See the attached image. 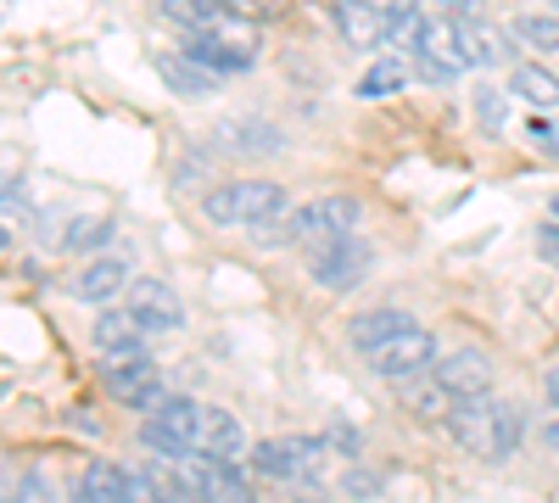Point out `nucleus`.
I'll use <instances>...</instances> for the list:
<instances>
[{"instance_id":"nucleus-19","label":"nucleus","mask_w":559,"mask_h":503,"mask_svg":"<svg viewBox=\"0 0 559 503\" xmlns=\"http://www.w3.org/2000/svg\"><path fill=\"white\" fill-rule=\"evenodd\" d=\"M397 397H403V408L408 415H419V420H437V426H448L453 420V397L437 386V375L426 370V375H414V381H397Z\"/></svg>"},{"instance_id":"nucleus-20","label":"nucleus","mask_w":559,"mask_h":503,"mask_svg":"<svg viewBox=\"0 0 559 503\" xmlns=\"http://www.w3.org/2000/svg\"><path fill=\"white\" fill-rule=\"evenodd\" d=\"M134 280H129V263L123 258H90L84 263V274H79V297L84 302H112V297H123Z\"/></svg>"},{"instance_id":"nucleus-44","label":"nucleus","mask_w":559,"mask_h":503,"mask_svg":"<svg viewBox=\"0 0 559 503\" xmlns=\"http://www.w3.org/2000/svg\"><path fill=\"white\" fill-rule=\"evenodd\" d=\"M548 7H554V12H559V0H548Z\"/></svg>"},{"instance_id":"nucleus-6","label":"nucleus","mask_w":559,"mask_h":503,"mask_svg":"<svg viewBox=\"0 0 559 503\" xmlns=\"http://www.w3.org/2000/svg\"><path fill=\"white\" fill-rule=\"evenodd\" d=\"M358 218H364V207H358L353 196H313L308 207H292L297 247H308V252H319V247H331V241L358 236Z\"/></svg>"},{"instance_id":"nucleus-18","label":"nucleus","mask_w":559,"mask_h":503,"mask_svg":"<svg viewBox=\"0 0 559 503\" xmlns=\"http://www.w3.org/2000/svg\"><path fill=\"white\" fill-rule=\"evenodd\" d=\"M408 325H414V319H408V313H397V308H369V313H358L353 325H347V336H353V347L369 358V352H381L392 336H403Z\"/></svg>"},{"instance_id":"nucleus-32","label":"nucleus","mask_w":559,"mask_h":503,"mask_svg":"<svg viewBox=\"0 0 559 503\" xmlns=\"http://www.w3.org/2000/svg\"><path fill=\"white\" fill-rule=\"evenodd\" d=\"M324 447H331V453H347V459H358L364 436H358L353 426H331V431H324Z\"/></svg>"},{"instance_id":"nucleus-3","label":"nucleus","mask_w":559,"mask_h":503,"mask_svg":"<svg viewBox=\"0 0 559 503\" xmlns=\"http://www.w3.org/2000/svg\"><path fill=\"white\" fill-rule=\"evenodd\" d=\"M185 57H197V62L213 68L218 79L247 73V68L258 62V28L241 23V17H224V23L191 28V34H185Z\"/></svg>"},{"instance_id":"nucleus-5","label":"nucleus","mask_w":559,"mask_h":503,"mask_svg":"<svg viewBox=\"0 0 559 503\" xmlns=\"http://www.w3.org/2000/svg\"><path fill=\"white\" fill-rule=\"evenodd\" d=\"M102 386L112 403L140 408V415H157V408L174 397L163 386V375L152 370V358H102Z\"/></svg>"},{"instance_id":"nucleus-27","label":"nucleus","mask_w":559,"mask_h":503,"mask_svg":"<svg viewBox=\"0 0 559 503\" xmlns=\"http://www.w3.org/2000/svg\"><path fill=\"white\" fill-rule=\"evenodd\" d=\"M163 17L179 28H207L224 17V0H163Z\"/></svg>"},{"instance_id":"nucleus-41","label":"nucleus","mask_w":559,"mask_h":503,"mask_svg":"<svg viewBox=\"0 0 559 503\" xmlns=\"http://www.w3.org/2000/svg\"><path fill=\"white\" fill-rule=\"evenodd\" d=\"M0 503H17V498H7V487H0Z\"/></svg>"},{"instance_id":"nucleus-31","label":"nucleus","mask_w":559,"mask_h":503,"mask_svg":"<svg viewBox=\"0 0 559 503\" xmlns=\"http://www.w3.org/2000/svg\"><path fill=\"white\" fill-rule=\"evenodd\" d=\"M123 503H163V498H157V481H152V470H129Z\"/></svg>"},{"instance_id":"nucleus-39","label":"nucleus","mask_w":559,"mask_h":503,"mask_svg":"<svg viewBox=\"0 0 559 503\" xmlns=\"http://www.w3.org/2000/svg\"><path fill=\"white\" fill-rule=\"evenodd\" d=\"M543 392H548V403L559 408V363H554V370H548V381H543Z\"/></svg>"},{"instance_id":"nucleus-9","label":"nucleus","mask_w":559,"mask_h":503,"mask_svg":"<svg viewBox=\"0 0 559 503\" xmlns=\"http://www.w3.org/2000/svg\"><path fill=\"white\" fill-rule=\"evenodd\" d=\"M431 363H437V336L419 331V325H408L403 336H392L381 352H369V370L386 375V381H414V375H426Z\"/></svg>"},{"instance_id":"nucleus-42","label":"nucleus","mask_w":559,"mask_h":503,"mask_svg":"<svg viewBox=\"0 0 559 503\" xmlns=\"http://www.w3.org/2000/svg\"><path fill=\"white\" fill-rule=\"evenodd\" d=\"M73 503H90V498H84V492H73Z\"/></svg>"},{"instance_id":"nucleus-37","label":"nucleus","mask_w":559,"mask_h":503,"mask_svg":"<svg viewBox=\"0 0 559 503\" xmlns=\"http://www.w3.org/2000/svg\"><path fill=\"white\" fill-rule=\"evenodd\" d=\"M537 436H543V442H548V447L559 453V408H554V415H548V420L537 426Z\"/></svg>"},{"instance_id":"nucleus-4","label":"nucleus","mask_w":559,"mask_h":503,"mask_svg":"<svg viewBox=\"0 0 559 503\" xmlns=\"http://www.w3.org/2000/svg\"><path fill=\"white\" fill-rule=\"evenodd\" d=\"M324 436H274L252 447V470L280 481V487H308L324 476Z\"/></svg>"},{"instance_id":"nucleus-15","label":"nucleus","mask_w":559,"mask_h":503,"mask_svg":"<svg viewBox=\"0 0 559 503\" xmlns=\"http://www.w3.org/2000/svg\"><path fill=\"white\" fill-rule=\"evenodd\" d=\"M241 447H247L241 420H236V415H224V408H202V426H197V453H202V459L236 465V459H241Z\"/></svg>"},{"instance_id":"nucleus-24","label":"nucleus","mask_w":559,"mask_h":503,"mask_svg":"<svg viewBox=\"0 0 559 503\" xmlns=\"http://www.w3.org/2000/svg\"><path fill=\"white\" fill-rule=\"evenodd\" d=\"M112 230H118V224L107 218V213H79V218H68V230H62V247L68 252H102L107 241H112Z\"/></svg>"},{"instance_id":"nucleus-23","label":"nucleus","mask_w":559,"mask_h":503,"mask_svg":"<svg viewBox=\"0 0 559 503\" xmlns=\"http://www.w3.org/2000/svg\"><path fill=\"white\" fill-rule=\"evenodd\" d=\"M123 487H129V470H118V465H107V459L84 465L79 481H73V492H84L90 503H123Z\"/></svg>"},{"instance_id":"nucleus-22","label":"nucleus","mask_w":559,"mask_h":503,"mask_svg":"<svg viewBox=\"0 0 559 503\" xmlns=\"http://www.w3.org/2000/svg\"><path fill=\"white\" fill-rule=\"evenodd\" d=\"M509 89L532 107H559V73L543 68V62H521L515 73H509Z\"/></svg>"},{"instance_id":"nucleus-40","label":"nucleus","mask_w":559,"mask_h":503,"mask_svg":"<svg viewBox=\"0 0 559 503\" xmlns=\"http://www.w3.org/2000/svg\"><path fill=\"white\" fill-rule=\"evenodd\" d=\"M12 252V236H7V224H0V258H7Z\"/></svg>"},{"instance_id":"nucleus-1","label":"nucleus","mask_w":559,"mask_h":503,"mask_svg":"<svg viewBox=\"0 0 559 503\" xmlns=\"http://www.w3.org/2000/svg\"><path fill=\"white\" fill-rule=\"evenodd\" d=\"M448 436H453L464 453H476V459H509V453L521 447V436H526V415H521L515 403H492V397H481V403L453 408Z\"/></svg>"},{"instance_id":"nucleus-33","label":"nucleus","mask_w":559,"mask_h":503,"mask_svg":"<svg viewBox=\"0 0 559 503\" xmlns=\"http://www.w3.org/2000/svg\"><path fill=\"white\" fill-rule=\"evenodd\" d=\"M537 258H543V263H559V218L537 230Z\"/></svg>"},{"instance_id":"nucleus-43","label":"nucleus","mask_w":559,"mask_h":503,"mask_svg":"<svg viewBox=\"0 0 559 503\" xmlns=\"http://www.w3.org/2000/svg\"><path fill=\"white\" fill-rule=\"evenodd\" d=\"M554 218H559V196H554Z\"/></svg>"},{"instance_id":"nucleus-16","label":"nucleus","mask_w":559,"mask_h":503,"mask_svg":"<svg viewBox=\"0 0 559 503\" xmlns=\"http://www.w3.org/2000/svg\"><path fill=\"white\" fill-rule=\"evenodd\" d=\"M157 73H163V84L174 89V96H185V101H202V96H213V89L224 84L213 68H202L197 57H157Z\"/></svg>"},{"instance_id":"nucleus-30","label":"nucleus","mask_w":559,"mask_h":503,"mask_svg":"<svg viewBox=\"0 0 559 503\" xmlns=\"http://www.w3.org/2000/svg\"><path fill=\"white\" fill-rule=\"evenodd\" d=\"M17 503H57V487H51V476H39V470H28L23 481H17V492H12Z\"/></svg>"},{"instance_id":"nucleus-28","label":"nucleus","mask_w":559,"mask_h":503,"mask_svg":"<svg viewBox=\"0 0 559 503\" xmlns=\"http://www.w3.org/2000/svg\"><path fill=\"white\" fill-rule=\"evenodd\" d=\"M503 118H509L503 96H498L492 84H481V89H476V123H481L487 134H503Z\"/></svg>"},{"instance_id":"nucleus-13","label":"nucleus","mask_w":559,"mask_h":503,"mask_svg":"<svg viewBox=\"0 0 559 503\" xmlns=\"http://www.w3.org/2000/svg\"><path fill=\"white\" fill-rule=\"evenodd\" d=\"M197 492L202 503H258V487L247 470L224 465V459H202V453H197Z\"/></svg>"},{"instance_id":"nucleus-29","label":"nucleus","mask_w":559,"mask_h":503,"mask_svg":"<svg viewBox=\"0 0 559 503\" xmlns=\"http://www.w3.org/2000/svg\"><path fill=\"white\" fill-rule=\"evenodd\" d=\"M286 12V0H224V17H241V23H269Z\"/></svg>"},{"instance_id":"nucleus-25","label":"nucleus","mask_w":559,"mask_h":503,"mask_svg":"<svg viewBox=\"0 0 559 503\" xmlns=\"http://www.w3.org/2000/svg\"><path fill=\"white\" fill-rule=\"evenodd\" d=\"M453 39H459V57H464V68H487V62L498 57V39H492V28H481L476 17H453Z\"/></svg>"},{"instance_id":"nucleus-21","label":"nucleus","mask_w":559,"mask_h":503,"mask_svg":"<svg viewBox=\"0 0 559 503\" xmlns=\"http://www.w3.org/2000/svg\"><path fill=\"white\" fill-rule=\"evenodd\" d=\"M408 79H414V62L408 57H381L369 73H358V101H386V96H397V89H408Z\"/></svg>"},{"instance_id":"nucleus-8","label":"nucleus","mask_w":559,"mask_h":503,"mask_svg":"<svg viewBox=\"0 0 559 503\" xmlns=\"http://www.w3.org/2000/svg\"><path fill=\"white\" fill-rule=\"evenodd\" d=\"M431 375H437V386L464 408V403H481V397L492 392V358L476 352V347H453L448 358L431 363Z\"/></svg>"},{"instance_id":"nucleus-26","label":"nucleus","mask_w":559,"mask_h":503,"mask_svg":"<svg viewBox=\"0 0 559 503\" xmlns=\"http://www.w3.org/2000/svg\"><path fill=\"white\" fill-rule=\"evenodd\" d=\"M515 39L526 45V51H537V57L559 51V12H526V17H515Z\"/></svg>"},{"instance_id":"nucleus-10","label":"nucleus","mask_w":559,"mask_h":503,"mask_svg":"<svg viewBox=\"0 0 559 503\" xmlns=\"http://www.w3.org/2000/svg\"><path fill=\"white\" fill-rule=\"evenodd\" d=\"M376 268V252H369V241L347 236V241H331L313 252V280L324 291H358V280Z\"/></svg>"},{"instance_id":"nucleus-17","label":"nucleus","mask_w":559,"mask_h":503,"mask_svg":"<svg viewBox=\"0 0 559 503\" xmlns=\"http://www.w3.org/2000/svg\"><path fill=\"white\" fill-rule=\"evenodd\" d=\"M336 28H342L347 45H364V51H376V45H386L392 17L376 12V7H364V0H336Z\"/></svg>"},{"instance_id":"nucleus-38","label":"nucleus","mask_w":559,"mask_h":503,"mask_svg":"<svg viewBox=\"0 0 559 503\" xmlns=\"http://www.w3.org/2000/svg\"><path fill=\"white\" fill-rule=\"evenodd\" d=\"M364 7H376V12L397 17V12H414V0H364Z\"/></svg>"},{"instance_id":"nucleus-36","label":"nucleus","mask_w":559,"mask_h":503,"mask_svg":"<svg viewBox=\"0 0 559 503\" xmlns=\"http://www.w3.org/2000/svg\"><path fill=\"white\" fill-rule=\"evenodd\" d=\"M481 7H487V0H442L448 17H481Z\"/></svg>"},{"instance_id":"nucleus-7","label":"nucleus","mask_w":559,"mask_h":503,"mask_svg":"<svg viewBox=\"0 0 559 503\" xmlns=\"http://www.w3.org/2000/svg\"><path fill=\"white\" fill-rule=\"evenodd\" d=\"M197 426H202V403L168 397L157 415H146L140 442H146L152 453H163V459H191V453H197Z\"/></svg>"},{"instance_id":"nucleus-34","label":"nucleus","mask_w":559,"mask_h":503,"mask_svg":"<svg viewBox=\"0 0 559 503\" xmlns=\"http://www.w3.org/2000/svg\"><path fill=\"white\" fill-rule=\"evenodd\" d=\"M376 487H381V481L369 476V470H358V465L347 470V492H353V498H369V492H376Z\"/></svg>"},{"instance_id":"nucleus-11","label":"nucleus","mask_w":559,"mask_h":503,"mask_svg":"<svg viewBox=\"0 0 559 503\" xmlns=\"http://www.w3.org/2000/svg\"><path fill=\"white\" fill-rule=\"evenodd\" d=\"M213 141H218L224 152H236V157H269V152L286 146V134H280L269 118L241 112V118H224V123L213 129Z\"/></svg>"},{"instance_id":"nucleus-2","label":"nucleus","mask_w":559,"mask_h":503,"mask_svg":"<svg viewBox=\"0 0 559 503\" xmlns=\"http://www.w3.org/2000/svg\"><path fill=\"white\" fill-rule=\"evenodd\" d=\"M202 213H207V224H224V230H236V224L252 230V224H263L274 213H292V202L274 179H229V185H213L202 196Z\"/></svg>"},{"instance_id":"nucleus-14","label":"nucleus","mask_w":559,"mask_h":503,"mask_svg":"<svg viewBox=\"0 0 559 503\" xmlns=\"http://www.w3.org/2000/svg\"><path fill=\"white\" fill-rule=\"evenodd\" d=\"M146 325L129 313V308H107L102 319H96V347H102V358H146Z\"/></svg>"},{"instance_id":"nucleus-12","label":"nucleus","mask_w":559,"mask_h":503,"mask_svg":"<svg viewBox=\"0 0 559 503\" xmlns=\"http://www.w3.org/2000/svg\"><path fill=\"white\" fill-rule=\"evenodd\" d=\"M123 308H129L146 331H179V325H185V308H179V297H174L163 280H134V286L123 291Z\"/></svg>"},{"instance_id":"nucleus-35","label":"nucleus","mask_w":559,"mask_h":503,"mask_svg":"<svg viewBox=\"0 0 559 503\" xmlns=\"http://www.w3.org/2000/svg\"><path fill=\"white\" fill-rule=\"evenodd\" d=\"M0 218H28V202H23V191H0Z\"/></svg>"}]
</instances>
